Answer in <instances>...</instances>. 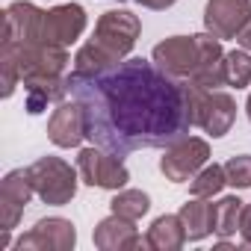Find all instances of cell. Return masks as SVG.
<instances>
[{"instance_id":"obj_3","label":"cell","mask_w":251,"mask_h":251,"mask_svg":"<svg viewBox=\"0 0 251 251\" xmlns=\"http://www.w3.org/2000/svg\"><path fill=\"white\" fill-rule=\"evenodd\" d=\"M77 175L65 160L59 157H39L33 166H27V177L36 189V195L50 207H65L77 195Z\"/></svg>"},{"instance_id":"obj_1","label":"cell","mask_w":251,"mask_h":251,"mask_svg":"<svg viewBox=\"0 0 251 251\" xmlns=\"http://www.w3.org/2000/svg\"><path fill=\"white\" fill-rule=\"evenodd\" d=\"M65 89L83 106L86 139L118 160L145 148H169L195 127V83H183L142 56L95 74L71 71Z\"/></svg>"},{"instance_id":"obj_17","label":"cell","mask_w":251,"mask_h":251,"mask_svg":"<svg viewBox=\"0 0 251 251\" xmlns=\"http://www.w3.org/2000/svg\"><path fill=\"white\" fill-rule=\"evenodd\" d=\"M186 239L189 236H186V227H183L180 216H169V213L154 219L148 233H145V245L154 248V251H177V248H183Z\"/></svg>"},{"instance_id":"obj_25","label":"cell","mask_w":251,"mask_h":251,"mask_svg":"<svg viewBox=\"0 0 251 251\" xmlns=\"http://www.w3.org/2000/svg\"><path fill=\"white\" fill-rule=\"evenodd\" d=\"M133 3H139L145 9H169V6L177 3V0H133Z\"/></svg>"},{"instance_id":"obj_8","label":"cell","mask_w":251,"mask_h":251,"mask_svg":"<svg viewBox=\"0 0 251 251\" xmlns=\"http://www.w3.org/2000/svg\"><path fill=\"white\" fill-rule=\"evenodd\" d=\"M74 242H77L74 225L68 219L50 216V219H39L33 230L15 242V248L18 251H71Z\"/></svg>"},{"instance_id":"obj_14","label":"cell","mask_w":251,"mask_h":251,"mask_svg":"<svg viewBox=\"0 0 251 251\" xmlns=\"http://www.w3.org/2000/svg\"><path fill=\"white\" fill-rule=\"evenodd\" d=\"M42 21H45V12L27 0H18V3L6 6L3 12V39L6 42H15V45H27V42H36L42 39Z\"/></svg>"},{"instance_id":"obj_18","label":"cell","mask_w":251,"mask_h":251,"mask_svg":"<svg viewBox=\"0 0 251 251\" xmlns=\"http://www.w3.org/2000/svg\"><path fill=\"white\" fill-rule=\"evenodd\" d=\"M109 210H112L115 216H121V219L136 222V219H142V216L151 210V198H148L142 189H121V192L109 201Z\"/></svg>"},{"instance_id":"obj_19","label":"cell","mask_w":251,"mask_h":251,"mask_svg":"<svg viewBox=\"0 0 251 251\" xmlns=\"http://www.w3.org/2000/svg\"><path fill=\"white\" fill-rule=\"evenodd\" d=\"M227 183V175H225V166H204L192 180H189V192L195 198H213L222 192V186Z\"/></svg>"},{"instance_id":"obj_15","label":"cell","mask_w":251,"mask_h":251,"mask_svg":"<svg viewBox=\"0 0 251 251\" xmlns=\"http://www.w3.org/2000/svg\"><path fill=\"white\" fill-rule=\"evenodd\" d=\"M95 245L100 251H133L142 245V236L139 230L133 227L130 219H121V216H106L103 222H98L95 233H92Z\"/></svg>"},{"instance_id":"obj_22","label":"cell","mask_w":251,"mask_h":251,"mask_svg":"<svg viewBox=\"0 0 251 251\" xmlns=\"http://www.w3.org/2000/svg\"><path fill=\"white\" fill-rule=\"evenodd\" d=\"M0 71H3V98H12L18 80H21V65H18V56L12 48H0Z\"/></svg>"},{"instance_id":"obj_16","label":"cell","mask_w":251,"mask_h":251,"mask_svg":"<svg viewBox=\"0 0 251 251\" xmlns=\"http://www.w3.org/2000/svg\"><path fill=\"white\" fill-rule=\"evenodd\" d=\"M177 216H180V222L186 227V236L192 242L216 233V204H210L207 198H195L192 195V201H186Z\"/></svg>"},{"instance_id":"obj_6","label":"cell","mask_w":251,"mask_h":251,"mask_svg":"<svg viewBox=\"0 0 251 251\" xmlns=\"http://www.w3.org/2000/svg\"><path fill=\"white\" fill-rule=\"evenodd\" d=\"M77 172L80 180L98 189H124V183L130 180V172L124 169V163L118 157H112L109 151L103 154V148H83L77 154Z\"/></svg>"},{"instance_id":"obj_13","label":"cell","mask_w":251,"mask_h":251,"mask_svg":"<svg viewBox=\"0 0 251 251\" xmlns=\"http://www.w3.org/2000/svg\"><path fill=\"white\" fill-rule=\"evenodd\" d=\"M198 65L192 71V83L204 86V89H219L225 86V50H222V39H216L213 33H198Z\"/></svg>"},{"instance_id":"obj_2","label":"cell","mask_w":251,"mask_h":251,"mask_svg":"<svg viewBox=\"0 0 251 251\" xmlns=\"http://www.w3.org/2000/svg\"><path fill=\"white\" fill-rule=\"evenodd\" d=\"M139 33H142V24H139V18L133 12H127V9L103 12L98 18V24H95V36L77 50L74 71L95 74V71H103V68L121 62L136 48Z\"/></svg>"},{"instance_id":"obj_9","label":"cell","mask_w":251,"mask_h":251,"mask_svg":"<svg viewBox=\"0 0 251 251\" xmlns=\"http://www.w3.org/2000/svg\"><path fill=\"white\" fill-rule=\"evenodd\" d=\"M36 195L30 177H27V169H15L3 177V183H0V227L3 230H12L18 227L30 198Z\"/></svg>"},{"instance_id":"obj_24","label":"cell","mask_w":251,"mask_h":251,"mask_svg":"<svg viewBox=\"0 0 251 251\" xmlns=\"http://www.w3.org/2000/svg\"><path fill=\"white\" fill-rule=\"evenodd\" d=\"M239 236L245 245H251V204L242 207V216H239Z\"/></svg>"},{"instance_id":"obj_23","label":"cell","mask_w":251,"mask_h":251,"mask_svg":"<svg viewBox=\"0 0 251 251\" xmlns=\"http://www.w3.org/2000/svg\"><path fill=\"white\" fill-rule=\"evenodd\" d=\"M225 175H227V183H230V186L248 189V186H251V157H248V154L230 157V160L225 163Z\"/></svg>"},{"instance_id":"obj_21","label":"cell","mask_w":251,"mask_h":251,"mask_svg":"<svg viewBox=\"0 0 251 251\" xmlns=\"http://www.w3.org/2000/svg\"><path fill=\"white\" fill-rule=\"evenodd\" d=\"M251 83V50H230L225 53V86L245 89Z\"/></svg>"},{"instance_id":"obj_12","label":"cell","mask_w":251,"mask_h":251,"mask_svg":"<svg viewBox=\"0 0 251 251\" xmlns=\"http://www.w3.org/2000/svg\"><path fill=\"white\" fill-rule=\"evenodd\" d=\"M48 139L56 148H77L86 139V115L74 98L71 100L65 98L56 103V109L48 121Z\"/></svg>"},{"instance_id":"obj_10","label":"cell","mask_w":251,"mask_h":251,"mask_svg":"<svg viewBox=\"0 0 251 251\" xmlns=\"http://www.w3.org/2000/svg\"><path fill=\"white\" fill-rule=\"evenodd\" d=\"M251 18V0H207L204 27L216 39H236Z\"/></svg>"},{"instance_id":"obj_26","label":"cell","mask_w":251,"mask_h":251,"mask_svg":"<svg viewBox=\"0 0 251 251\" xmlns=\"http://www.w3.org/2000/svg\"><path fill=\"white\" fill-rule=\"evenodd\" d=\"M236 45H239V48H245V50H251V18H248V24L236 33Z\"/></svg>"},{"instance_id":"obj_20","label":"cell","mask_w":251,"mask_h":251,"mask_svg":"<svg viewBox=\"0 0 251 251\" xmlns=\"http://www.w3.org/2000/svg\"><path fill=\"white\" fill-rule=\"evenodd\" d=\"M242 201L236 195H227L216 204V236L219 239H227L239 230V216H242Z\"/></svg>"},{"instance_id":"obj_4","label":"cell","mask_w":251,"mask_h":251,"mask_svg":"<svg viewBox=\"0 0 251 251\" xmlns=\"http://www.w3.org/2000/svg\"><path fill=\"white\" fill-rule=\"evenodd\" d=\"M233 121H236V100L227 92L195 86V127L219 139L233 127Z\"/></svg>"},{"instance_id":"obj_7","label":"cell","mask_w":251,"mask_h":251,"mask_svg":"<svg viewBox=\"0 0 251 251\" xmlns=\"http://www.w3.org/2000/svg\"><path fill=\"white\" fill-rule=\"evenodd\" d=\"M151 62L177 77V80H189L195 65H198V42L195 36H172L166 42H160L154 50H151Z\"/></svg>"},{"instance_id":"obj_27","label":"cell","mask_w":251,"mask_h":251,"mask_svg":"<svg viewBox=\"0 0 251 251\" xmlns=\"http://www.w3.org/2000/svg\"><path fill=\"white\" fill-rule=\"evenodd\" d=\"M245 112H248V118H251V95H248V100H245Z\"/></svg>"},{"instance_id":"obj_11","label":"cell","mask_w":251,"mask_h":251,"mask_svg":"<svg viewBox=\"0 0 251 251\" xmlns=\"http://www.w3.org/2000/svg\"><path fill=\"white\" fill-rule=\"evenodd\" d=\"M83 30H86V9L77 3H62V6H53L50 12H45L42 39L50 45L68 48L83 36Z\"/></svg>"},{"instance_id":"obj_5","label":"cell","mask_w":251,"mask_h":251,"mask_svg":"<svg viewBox=\"0 0 251 251\" xmlns=\"http://www.w3.org/2000/svg\"><path fill=\"white\" fill-rule=\"evenodd\" d=\"M210 160V145L198 136H183L177 142H172L160 160V172L166 175V180L172 183H183L192 180Z\"/></svg>"}]
</instances>
